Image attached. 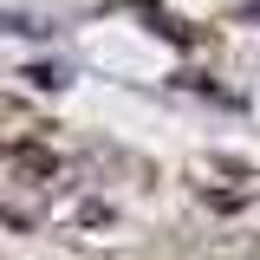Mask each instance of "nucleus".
I'll list each match as a JSON object with an SVG mask.
<instances>
[{
  "instance_id": "1",
  "label": "nucleus",
  "mask_w": 260,
  "mask_h": 260,
  "mask_svg": "<svg viewBox=\"0 0 260 260\" xmlns=\"http://www.w3.org/2000/svg\"><path fill=\"white\" fill-rule=\"evenodd\" d=\"M26 78H32V85H39V91H59V85H65V72H59V65H32Z\"/></svg>"
}]
</instances>
